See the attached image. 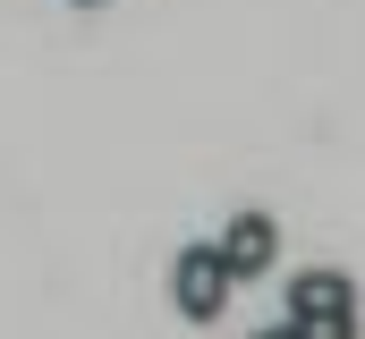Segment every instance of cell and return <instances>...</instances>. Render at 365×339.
<instances>
[{
	"mask_svg": "<svg viewBox=\"0 0 365 339\" xmlns=\"http://www.w3.org/2000/svg\"><path fill=\"white\" fill-rule=\"evenodd\" d=\"M280 323L297 339H357V280L349 271H297Z\"/></svg>",
	"mask_w": 365,
	"mask_h": 339,
	"instance_id": "1",
	"label": "cell"
},
{
	"mask_svg": "<svg viewBox=\"0 0 365 339\" xmlns=\"http://www.w3.org/2000/svg\"><path fill=\"white\" fill-rule=\"evenodd\" d=\"M77 9H102V0H77Z\"/></svg>",
	"mask_w": 365,
	"mask_h": 339,
	"instance_id": "5",
	"label": "cell"
},
{
	"mask_svg": "<svg viewBox=\"0 0 365 339\" xmlns=\"http://www.w3.org/2000/svg\"><path fill=\"white\" fill-rule=\"evenodd\" d=\"M255 339H297V331H289V323H272V331H255Z\"/></svg>",
	"mask_w": 365,
	"mask_h": 339,
	"instance_id": "4",
	"label": "cell"
},
{
	"mask_svg": "<svg viewBox=\"0 0 365 339\" xmlns=\"http://www.w3.org/2000/svg\"><path fill=\"white\" fill-rule=\"evenodd\" d=\"M212 254L230 263V280H264V271L280 263V221L272 212H238V221L212 238Z\"/></svg>",
	"mask_w": 365,
	"mask_h": 339,
	"instance_id": "3",
	"label": "cell"
},
{
	"mask_svg": "<svg viewBox=\"0 0 365 339\" xmlns=\"http://www.w3.org/2000/svg\"><path fill=\"white\" fill-rule=\"evenodd\" d=\"M230 263L212 254V238H195V246H179V263H170V306H179L187 323H221L230 314Z\"/></svg>",
	"mask_w": 365,
	"mask_h": 339,
	"instance_id": "2",
	"label": "cell"
}]
</instances>
